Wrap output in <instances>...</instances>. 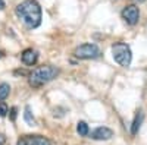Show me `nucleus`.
Listing matches in <instances>:
<instances>
[{"label":"nucleus","mask_w":147,"mask_h":145,"mask_svg":"<svg viewBox=\"0 0 147 145\" xmlns=\"http://www.w3.org/2000/svg\"><path fill=\"white\" fill-rule=\"evenodd\" d=\"M2 57H3V53H2V51H0V59H2Z\"/></svg>","instance_id":"18"},{"label":"nucleus","mask_w":147,"mask_h":145,"mask_svg":"<svg viewBox=\"0 0 147 145\" xmlns=\"http://www.w3.org/2000/svg\"><path fill=\"white\" fill-rule=\"evenodd\" d=\"M143 119H144V114H143L141 110H138L137 114H136V117H134L132 126H131V135H137V132H138V129H140V126L143 123Z\"/></svg>","instance_id":"9"},{"label":"nucleus","mask_w":147,"mask_h":145,"mask_svg":"<svg viewBox=\"0 0 147 145\" xmlns=\"http://www.w3.org/2000/svg\"><path fill=\"white\" fill-rule=\"evenodd\" d=\"M122 19H124L128 25H137L140 19V10L136 5H128L122 9Z\"/></svg>","instance_id":"5"},{"label":"nucleus","mask_w":147,"mask_h":145,"mask_svg":"<svg viewBox=\"0 0 147 145\" xmlns=\"http://www.w3.org/2000/svg\"><path fill=\"white\" fill-rule=\"evenodd\" d=\"M112 136H113V130L106 128V126L97 128V129H94L91 134H90V138L91 139H96V141H107V139H110Z\"/></svg>","instance_id":"7"},{"label":"nucleus","mask_w":147,"mask_h":145,"mask_svg":"<svg viewBox=\"0 0 147 145\" xmlns=\"http://www.w3.org/2000/svg\"><path fill=\"white\" fill-rule=\"evenodd\" d=\"M102 51L100 48L97 47L96 44H91V43H85V44H81L78 45L75 50H74V56L80 60H90V59H97L100 57Z\"/></svg>","instance_id":"4"},{"label":"nucleus","mask_w":147,"mask_h":145,"mask_svg":"<svg viewBox=\"0 0 147 145\" xmlns=\"http://www.w3.org/2000/svg\"><path fill=\"white\" fill-rule=\"evenodd\" d=\"M24 119H25V122H27L30 126H35V125H37L35 119H34V116H32V113H31V108H30L28 106L25 107V113H24Z\"/></svg>","instance_id":"11"},{"label":"nucleus","mask_w":147,"mask_h":145,"mask_svg":"<svg viewBox=\"0 0 147 145\" xmlns=\"http://www.w3.org/2000/svg\"><path fill=\"white\" fill-rule=\"evenodd\" d=\"M5 142H6V136L0 134V145H5Z\"/></svg>","instance_id":"15"},{"label":"nucleus","mask_w":147,"mask_h":145,"mask_svg":"<svg viewBox=\"0 0 147 145\" xmlns=\"http://www.w3.org/2000/svg\"><path fill=\"white\" fill-rule=\"evenodd\" d=\"M77 132L80 134V136H87L88 134H90V129H88V125L85 123V122H78V125H77Z\"/></svg>","instance_id":"10"},{"label":"nucleus","mask_w":147,"mask_h":145,"mask_svg":"<svg viewBox=\"0 0 147 145\" xmlns=\"http://www.w3.org/2000/svg\"><path fill=\"white\" fill-rule=\"evenodd\" d=\"M37 59H38V54H37V51L32 50V48H27V50H24L22 54H21L22 63H25L27 66L35 65L37 63Z\"/></svg>","instance_id":"8"},{"label":"nucleus","mask_w":147,"mask_h":145,"mask_svg":"<svg viewBox=\"0 0 147 145\" xmlns=\"http://www.w3.org/2000/svg\"><path fill=\"white\" fill-rule=\"evenodd\" d=\"M7 113H9V108H7L6 103L0 101V117H5V116H6Z\"/></svg>","instance_id":"13"},{"label":"nucleus","mask_w":147,"mask_h":145,"mask_svg":"<svg viewBox=\"0 0 147 145\" xmlns=\"http://www.w3.org/2000/svg\"><path fill=\"white\" fill-rule=\"evenodd\" d=\"M15 117H16V108L13 107V108H10V119L15 120Z\"/></svg>","instance_id":"14"},{"label":"nucleus","mask_w":147,"mask_h":145,"mask_svg":"<svg viewBox=\"0 0 147 145\" xmlns=\"http://www.w3.org/2000/svg\"><path fill=\"white\" fill-rule=\"evenodd\" d=\"M136 2H138V3H143V2H146V0H136Z\"/></svg>","instance_id":"17"},{"label":"nucleus","mask_w":147,"mask_h":145,"mask_svg":"<svg viewBox=\"0 0 147 145\" xmlns=\"http://www.w3.org/2000/svg\"><path fill=\"white\" fill-rule=\"evenodd\" d=\"M10 94V87L9 84H0V101L6 100Z\"/></svg>","instance_id":"12"},{"label":"nucleus","mask_w":147,"mask_h":145,"mask_svg":"<svg viewBox=\"0 0 147 145\" xmlns=\"http://www.w3.org/2000/svg\"><path fill=\"white\" fill-rule=\"evenodd\" d=\"M2 9H5V2H3V0H0V10H2Z\"/></svg>","instance_id":"16"},{"label":"nucleus","mask_w":147,"mask_h":145,"mask_svg":"<svg viewBox=\"0 0 147 145\" xmlns=\"http://www.w3.org/2000/svg\"><path fill=\"white\" fill-rule=\"evenodd\" d=\"M16 145H52V141L41 135H24L18 139Z\"/></svg>","instance_id":"6"},{"label":"nucleus","mask_w":147,"mask_h":145,"mask_svg":"<svg viewBox=\"0 0 147 145\" xmlns=\"http://www.w3.org/2000/svg\"><path fill=\"white\" fill-rule=\"evenodd\" d=\"M112 56H113V60L119 66L128 67L131 65L132 53H131L129 45L125 43H115L112 45Z\"/></svg>","instance_id":"3"},{"label":"nucleus","mask_w":147,"mask_h":145,"mask_svg":"<svg viewBox=\"0 0 147 145\" xmlns=\"http://www.w3.org/2000/svg\"><path fill=\"white\" fill-rule=\"evenodd\" d=\"M18 18L24 22V25L30 29H34L37 27H40L41 23V7L35 0H24L21 2L16 9Z\"/></svg>","instance_id":"1"},{"label":"nucleus","mask_w":147,"mask_h":145,"mask_svg":"<svg viewBox=\"0 0 147 145\" xmlns=\"http://www.w3.org/2000/svg\"><path fill=\"white\" fill-rule=\"evenodd\" d=\"M57 75H59L57 67L46 65V66H40V67L34 69L30 74L28 82L32 88H40V87L46 85V84H49L50 81H53Z\"/></svg>","instance_id":"2"}]
</instances>
